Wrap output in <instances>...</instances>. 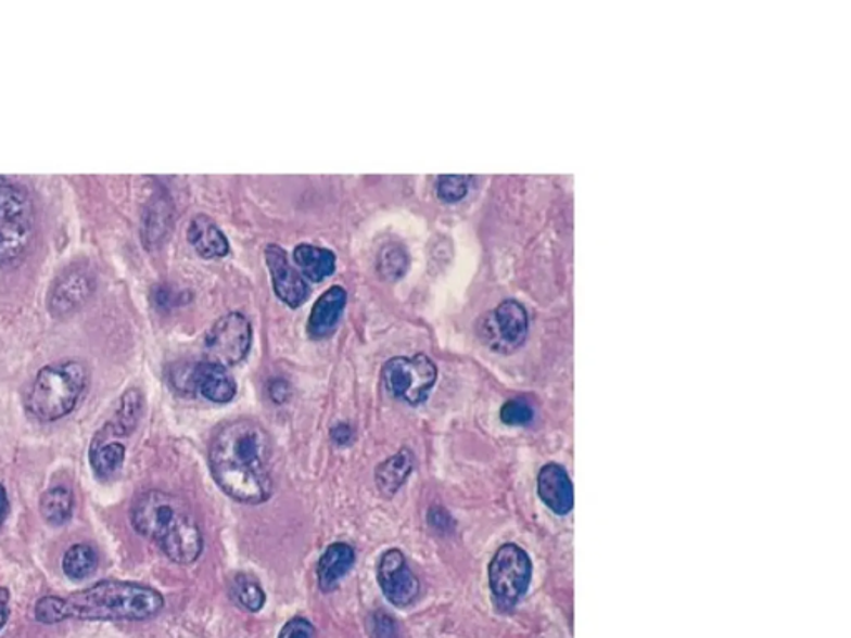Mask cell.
<instances>
[{"mask_svg":"<svg viewBox=\"0 0 851 638\" xmlns=\"http://www.w3.org/2000/svg\"><path fill=\"white\" fill-rule=\"evenodd\" d=\"M274 441L259 422L237 419L221 425L208 449L215 483L243 503H262L274 493Z\"/></svg>","mask_w":851,"mask_h":638,"instance_id":"6da1fadb","label":"cell"},{"mask_svg":"<svg viewBox=\"0 0 851 638\" xmlns=\"http://www.w3.org/2000/svg\"><path fill=\"white\" fill-rule=\"evenodd\" d=\"M164 596L137 582L102 580L65 597L47 596L36 603V621L43 625L65 621L143 622L164 610Z\"/></svg>","mask_w":851,"mask_h":638,"instance_id":"7a4b0ae2","label":"cell"},{"mask_svg":"<svg viewBox=\"0 0 851 638\" xmlns=\"http://www.w3.org/2000/svg\"><path fill=\"white\" fill-rule=\"evenodd\" d=\"M130 521L175 564L189 565L203 552L202 528L189 503L164 490H147L131 503Z\"/></svg>","mask_w":851,"mask_h":638,"instance_id":"3957f363","label":"cell"},{"mask_svg":"<svg viewBox=\"0 0 851 638\" xmlns=\"http://www.w3.org/2000/svg\"><path fill=\"white\" fill-rule=\"evenodd\" d=\"M89 380V368L78 359L43 366L27 396V411L42 422L65 418L77 408Z\"/></svg>","mask_w":851,"mask_h":638,"instance_id":"277c9868","label":"cell"},{"mask_svg":"<svg viewBox=\"0 0 851 638\" xmlns=\"http://www.w3.org/2000/svg\"><path fill=\"white\" fill-rule=\"evenodd\" d=\"M36 213L21 184L0 177V265H15L34 240Z\"/></svg>","mask_w":851,"mask_h":638,"instance_id":"5b68a950","label":"cell"},{"mask_svg":"<svg viewBox=\"0 0 851 638\" xmlns=\"http://www.w3.org/2000/svg\"><path fill=\"white\" fill-rule=\"evenodd\" d=\"M532 564L528 553L506 544L497 550L490 564V585L494 600L500 610H511L528 592L531 584Z\"/></svg>","mask_w":851,"mask_h":638,"instance_id":"8992f818","label":"cell"},{"mask_svg":"<svg viewBox=\"0 0 851 638\" xmlns=\"http://www.w3.org/2000/svg\"><path fill=\"white\" fill-rule=\"evenodd\" d=\"M383 383L390 394L411 406L422 405L430 397L437 380L436 365L428 356L390 359L383 366Z\"/></svg>","mask_w":851,"mask_h":638,"instance_id":"52a82bcc","label":"cell"},{"mask_svg":"<svg viewBox=\"0 0 851 638\" xmlns=\"http://www.w3.org/2000/svg\"><path fill=\"white\" fill-rule=\"evenodd\" d=\"M252 324L240 312H230L218 319L206 334L205 349L208 361L217 365L234 366L242 362L252 348Z\"/></svg>","mask_w":851,"mask_h":638,"instance_id":"ba28073f","label":"cell"},{"mask_svg":"<svg viewBox=\"0 0 851 638\" xmlns=\"http://www.w3.org/2000/svg\"><path fill=\"white\" fill-rule=\"evenodd\" d=\"M96 291L92 271L82 265L65 268L52 283L49 293V311L53 318L65 319L82 308Z\"/></svg>","mask_w":851,"mask_h":638,"instance_id":"9c48e42d","label":"cell"},{"mask_svg":"<svg viewBox=\"0 0 851 638\" xmlns=\"http://www.w3.org/2000/svg\"><path fill=\"white\" fill-rule=\"evenodd\" d=\"M378 584H380L384 597L393 605L402 607V609L412 605L421 592L419 578L409 567L405 553L397 549L388 550L381 557L380 565H378Z\"/></svg>","mask_w":851,"mask_h":638,"instance_id":"30bf717a","label":"cell"},{"mask_svg":"<svg viewBox=\"0 0 851 638\" xmlns=\"http://www.w3.org/2000/svg\"><path fill=\"white\" fill-rule=\"evenodd\" d=\"M528 312L519 303L504 302L486 319L484 337L491 348L499 353H512L524 343L528 336Z\"/></svg>","mask_w":851,"mask_h":638,"instance_id":"8fae6325","label":"cell"},{"mask_svg":"<svg viewBox=\"0 0 851 638\" xmlns=\"http://www.w3.org/2000/svg\"><path fill=\"white\" fill-rule=\"evenodd\" d=\"M177 387L196 391L205 399L217 403V405L230 403L237 396V383H234L227 368L217 365V362L208 361V359L193 366L192 371L187 374L183 381L177 384Z\"/></svg>","mask_w":851,"mask_h":638,"instance_id":"7c38bea8","label":"cell"},{"mask_svg":"<svg viewBox=\"0 0 851 638\" xmlns=\"http://www.w3.org/2000/svg\"><path fill=\"white\" fill-rule=\"evenodd\" d=\"M266 265L274 280L275 293L290 308H299L308 299L309 288L302 275L290 265L287 253L277 245L266 248Z\"/></svg>","mask_w":851,"mask_h":638,"instance_id":"4fadbf2b","label":"cell"},{"mask_svg":"<svg viewBox=\"0 0 851 638\" xmlns=\"http://www.w3.org/2000/svg\"><path fill=\"white\" fill-rule=\"evenodd\" d=\"M145 399L142 391L130 387L122 394L118 399L117 408L102 430L97 431L92 437V443H106V441H120L130 436L137 430L140 419H142ZM122 443V441H120Z\"/></svg>","mask_w":851,"mask_h":638,"instance_id":"5bb4252c","label":"cell"},{"mask_svg":"<svg viewBox=\"0 0 851 638\" xmlns=\"http://www.w3.org/2000/svg\"><path fill=\"white\" fill-rule=\"evenodd\" d=\"M541 499L550 511L559 515L569 514L574 508V487L562 465L547 464L537 477Z\"/></svg>","mask_w":851,"mask_h":638,"instance_id":"9a60e30c","label":"cell"},{"mask_svg":"<svg viewBox=\"0 0 851 638\" xmlns=\"http://www.w3.org/2000/svg\"><path fill=\"white\" fill-rule=\"evenodd\" d=\"M346 291L341 286H331L327 293L319 296L309 315L308 333L315 340L330 336L336 330L346 306Z\"/></svg>","mask_w":851,"mask_h":638,"instance_id":"2e32d148","label":"cell"},{"mask_svg":"<svg viewBox=\"0 0 851 638\" xmlns=\"http://www.w3.org/2000/svg\"><path fill=\"white\" fill-rule=\"evenodd\" d=\"M355 550L344 543L331 544L318 562V584L323 592L336 589L341 578L346 577L355 565Z\"/></svg>","mask_w":851,"mask_h":638,"instance_id":"e0dca14e","label":"cell"},{"mask_svg":"<svg viewBox=\"0 0 851 638\" xmlns=\"http://www.w3.org/2000/svg\"><path fill=\"white\" fill-rule=\"evenodd\" d=\"M189 242L202 258H221L230 252L227 237L212 218L199 215L189 228Z\"/></svg>","mask_w":851,"mask_h":638,"instance_id":"ac0fdd59","label":"cell"},{"mask_svg":"<svg viewBox=\"0 0 851 638\" xmlns=\"http://www.w3.org/2000/svg\"><path fill=\"white\" fill-rule=\"evenodd\" d=\"M412 468H415V458H412L411 450L406 447L397 450L396 455L391 456L386 461L381 462L374 472V481H377L381 496L393 497L397 490L402 489L408 481Z\"/></svg>","mask_w":851,"mask_h":638,"instance_id":"d6986e66","label":"cell"},{"mask_svg":"<svg viewBox=\"0 0 851 638\" xmlns=\"http://www.w3.org/2000/svg\"><path fill=\"white\" fill-rule=\"evenodd\" d=\"M89 459L97 478L100 481L114 478L125 462V444L120 441L90 443Z\"/></svg>","mask_w":851,"mask_h":638,"instance_id":"ffe728a7","label":"cell"},{"mask_svg":"<svg viewBox=\"0 0 851 638\" xmlns=\"http://www.w3.org/2000/svg\"><path fill=\"white\" fill-rule=\"evenodd\" d=\"M293 255H295L296 265L300 266L303 275L308 280L315 281V283L323 281L325 278L333 275L336 258H334L330 250L318 248V246L312 245H300L296 246Z\"/></svg>","mask_w":851,"mask_h":638,"instance_id":"44dd1931","label":"cell"},{"mask_svg":"<svg viewBox=\"0 0 851 638\" xmlns=\"http://www.w3.org/2000/svg\"><path fill=\"white\" fill-rule=\"evenodd\" d=\"M99 553L92 544H74L62 559V571L71 580L82 582L96 574Z\"/></svg>","mask_w":851,"mask_h":638,"instance_id":"7402d4cb","label":"cell"},{"mask_svg":"<svg viewBox=\"0 0 851 638\" xmlns=\"http://www.w3.org/2000/svg\"><path fill=\"white\" fill-rule=\"evenodd\" d=\"M72 511H74V496L65 487H52L40 497V515L53 527L71 521Z\"/></svg>","mask_w":851,"mask_h":638,"instance_id":"603a6c76","label":"cell"},{"mask_svg":"<svg viewBox=\"0 0 851 638\" xmlns=\"http://www.w3.org/2000/svg\"><path fill=\"white\" fill-rule=\"evenodd\" d=\"M231 597L238 605L252 614L259 612L266 602L262 584L249 574L234 575L233 582H231Z\"/></svg>","mask_w":851,"mask_h":638,"instance_id":"cb8c5ba5","label":"cell"},{"mask_svg":"<svg viewBox=\"0 0 851 638\" xmlns=\"http://www.w3.org/2000/svg\"><path fill=\"white\" fill-rule=\"evenodd\" d=\"M408 252L399 243H390L381 250L378 270L386 280H399L408 271Z\"/></svg>","mask_w":851,"mask_h":638,"instance_id":"d4e9b609","label":"cell"},{"mask_svg":"<svg viewBox=\"0 0 851 638\" xmlns=\"http://www.w3.org/2000/svg\"><path fill=\"white\" fill-rule=\"evenodd\" d=\"M170 228V212L164 202H155L145 215V245H155L164 240Z\"/></svg>","mask_w":851,"mask_h":638,"instance_id":"484cf974","label":"cell"},{"mask_svg":"<svg viewBox=\"0 0 851 638\" xmlns=\"http://www.w3.org/2000/svg\"><path fill=\"white\" fill-rule=\"evenodd\" d=\"M471 178L461 175H446L437 180V196L443 202L456 203L465 199Z\"/></svg>","mask_w":851,"mask_h":638,"instance_id":"4316f807","label":"cell"},{"mask_svg":"<svg viewBox=\"0 0 851 638\" xmlns=\"http://www.w3.org/2000/svg\"><path fill=\"white\" fill-rule=\"evenodd\" d=\"M534 419V409L525 399H511L500 409V421L508 425H528Z\"/></svg>","mask_w":851,"mask_h":638,"instance_id":"83f0119b","label":"cell"},{"mask_svg":"<svg viewBox=\"0 0 851 638\" xmlns=\"http://www.w3.org/2000/svg\"><path fill=\"white\" fill-rule=\"evenodd\" d=\"M369 635L371 638H397V625L394 622V618L391 615H388L386 612H374V614L369 617Z\"/></svg>","mask_w":851,"mask_h":638,"instance_id":"f1b7e54d","label":"cell"},{"mask_svg":"<svg viewBox=\"0 0 851 638\" xmlns=\"http://www.w3.org/2000/svg\"><path fill=\"white\" fill-rule=\"evenodd\" d=\"M278 638H316V628L303 617L291 618L281 628Z\"/></svg>","mask_w":851,"mask_h":638,"instance_id":"f546056e","label":"cell"},{"mask_svg":"<svg viewBox=\"0 0 851 638\" xmlns=\"http://www.w3.org/2000/svg\"><path fill=\"white\" fill-rule=\"evenodd\" d=\"M428 522H430L431 528L440 534H449L455 531V519L450 518L449 512L440 506H434L428 511Z\"/></svg>","mask_w":851,"mask_h":638,"instance_id":"4dcf8cb0","label":"cell"},{"mask_svg":"<svg viewBox=\"0 0 851 638\" xmlns=\"http://www.w3.org/2000/svg\"><path fill=\"white\" fill-rule=\"evenodd\" d=\"M353 437H355V431H353L352 425L346 424V422H341V424L334 425L333 430H331V439H333L334 444L338 446H348L352 443Z\"/></svg>","mask_w":851,"mask_h":638,"instance_id":"1f68e13d","label":"cell"},{"mask_svg":"<svg viewBox=\"0 0 851 638\" xmlns=\"http://www.w3.org/2000/svg\"><path fill=\"white\" fill-rule=\"evenodd\" d=\"M268 390H270L271 401L278 403V405L288 401V397H290V386L284 381H274Z\"/></svg>","mask_w":851,"mask_h":638,"instance_id":"d6a6232c","label":"cell"},{"mask_svg":"<svg viewBox=\"0 0 851 638\" xmlns=\"http://www.w3.org/2000/svg\"><path fill=\"white\" fill-rule=\"evenodd\" d=\"M11 615V592L5 587H0V630L8 624Z\"/></svg>","mask_w":851,"mask_h":638,"instance_id":"836d02e7","label":"cell"},{"mask_svg":"<svg viewBox=\"0 0 851 638\" xmlns=\"http://www.w3.org/2000/svg\"><path fill=\"white\" fill-rule=\"evenodd\" d=\"M9 514V497L4 486H0V527L4 524Z\"/></svg>","mask_w":851,"mask_h":638,"instance_id":"e575fe53","label":"cell"}]
</instances>
